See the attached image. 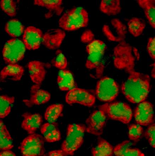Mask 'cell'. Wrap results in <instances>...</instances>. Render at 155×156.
Masks as SVG:
<instances>
[{"label":"cell","instance_id":"cell-1","mask_svg":"<svg viewBox=\"0 0 155 156\" xmlns=\"http://www.w3.org/2000/svg\"><path fill=\"white\" fill-rule=\"evenodd\" d=\"M129 74L127 79L122 86L123 94L132 103H139L145 101L150 91L149 76L135 70Z\"/></svg>","mask_w":155,"mask_h":156},{"label":"cell","instance_id":"cell-2","mask_svg":"<svg viewBox=\"0 0 155 156\" xmlns=\"http://www.w3.org/2000/svg\"><path fill=\"white\" fill-rule=\"evenodd\" d=\"M107 47L103 41L94 40L86 47L87 53L85 66L90 70H95L96 76L99 78L102 76L105 69L104 58Z\"/></svg>","mask_w":155,"mask_h":156},{"label":"cell","instance_id":"cell-3","mask_svg":"<svg viewBox=\"0 0 155 156\" xmlns=\"http://www.w3.org/2000/svg\"><path fill=\"white\" fill-rule=\"evenodd\" d=\"M89 15L82 7H75L63 15L58 24L60 28L68 31H72L84 28L88 25Z\"/></svg>","mask_w":155,"mask_h":156},{"label":"cell","instance_id":"cell-4","mask_svg":"<svg viewBox=\"0 0 155 156\" xmlns=\"http://www.w3.org/2000/svg\"><path fill=\"white\" fill-rule=\"evenodd\" d=\"M134 49V48L124 41L119 43L114 48V64L117 69L124 70L128 73L135 70V60L137 58L133 54Z\"/></svg>","mask_w":155,"mask_h":156},{"label":"cell","instance_id":"cell-5","mask_svg":"<svg viewBox=\"0 0 155 156\" xmlns=\"http://www.w3.org/2000/svg\"><path fill=\"white\" fill-rule=\"evenodd\" d=\"M86 126L84 124H69L67 127L66 139L63 142L61 150L65 156H73L84 142Z\"/></svg>","mask_w":155,"mask_h":156},{"label":"cell","instance_id":"cell-6","mask_svg":"<svg viewBox=\"0 0 155 156\" xmlns=\"http://www.w3.org/2000/svg\"><path fill=\"white\" fill-rule=\"evenodd\" d=\"M109 119L127 124L131 121L132 112L130 106L121 102L107 103L98 107Z\"/></svg>","mask_w":155,"mask_h":156},{"label":"cell","instance_id":"cell-7","mask_svg":"<svg viewBox=\"0 0 155 156\" xmlns=\"http://www.w3.org/2000/svg\"><path fill=\"white\" fill-rule=\"evenodd\" d=\"M119 90L118 84L115 80L105 76L101 78L97 82L96 94L100 101L109 103L118 96Z\"/></svg>","mask_w":155,"mask_h":156},{"label":"cell","instance_id":"cell-8","mask_svg":"<svg viewBox=\"0 0 155 156\" xmlns=\"http://www.w3.org/2000/svg\"><path fill=\"white\" fill-rule=\"evenodd\" d=\"M26 49L21 40L17 38L9 40L4 45L2 51L4 62L8 64H17L24 59Z\"/></svg>","mask_w":155,"mask_h":156},{"label":"cell","instance_id":"cell-9","mask_svg":"<svg viewBox=\"0 0 155 156\" xmlns=\"http://www.w3.org/2000/svg\"><path fill=\"white\" fill-rule=\"evenodd\" d=\"M44 139L41 135L33 133L21 143L19 149L23 156H42L45 152Z\"/></svg>","mask_w":155,"mask_h":156},{"label":"cell","instance_id":"cell-10","mask_svg":"<svg viewBox=\"0 0 155 156\" xmlns=\"http://www.w3.org/2000/svg\"><path fill=\"white\" fill-rule=\"evenodd\" d=\"M102 30L109 41L119 43L124 41L127 34L126 26L117 18L112 19L109 23L105 24Z\"/></svg>","mask_w":155,"mask_h":156},{"label":"cell","instance_id":"cell-11","mask_svg":"<svg viewBox=\"0 0 155 156\" xmlns=\"http://www.w3.org/2000/svg\"><path fill=\"white\" fill-rule=\"evenodd\" d=\"M65 99L67 103L69 105L79 104L90 107L95 104L96 98L88 91L76 87L67 92Z\"/></svg>","mask_w":155,"mask_h":156},{"label":"cell","instance_id":"cell-12","mask_svg":"<svg viewBox=\"0 0 155 156\" xmlns=\"http://www.w3.org/2000/svg\"><path fill=\"white\" fill-rule=\"evenodd\" d=\"M107 117L106 115L102 111H94L86 120V131L96 136L101 135Z\"/></svg>","mask_w":155,"mask_h":156},{"label":"cell","instance_id":"cell-13","mask_svg":"<svg viewBox=\"0 0 155 156\" xmlns=\"http://www.w3.org/2000/svg\"><path fill=\"white\" fill-rule=\"evenodd\" d=\"M136 123L140 126H147L154 121L153 107L147 101L140 102L137 106L134 113Z\"/></svg>","mask_w":155,"mask_h":156},{"label":"cell","instance_id":"cell-14","mask_svg":"<svg viewBox=\"0 0 155 156\" xmlns=\"http://www.w3.org/2000/svg\"><path fill=\"white\" fill-rule=\"evenodd\" d=\"M51 97L48 91L41 89L40 85L35 84L31 87L29 99L24 100L23 102L26 106L31 108L47 103L50 100Z\"/></svg>","mask_w":155,"mask_h":156},{"label":"cell","instance_id":"cell-15","mask_svg":"<svg viewBox=\"0 0 155 156\" xmlns=\"http://www.w3.org/2000/svg\"><path fill=\"white\" fill-rule=\"evenodd\" d=\"M43 35L42 31L39 28L32 26L27 27L23 37V42L27 49L34 50L39 49Z\"/></svg>","mask_w":155,"mask_h":156},{"label":"cell","instance_id":"cell-16","mask_svg":"<svg viewBox=\"0 0 155 156\" xmlns=\"http://www.w3.org/2000/svg\"><path fill=\"white\" fill-rule=\"evenodd\" d=\"M66 35L64 31L60 29H51L43 35L42 44L49 50L57 49L61 45Z\"/></svg>","mask_w":155,"mask_h":156},{"label":"cell","instance_id":"cell-17","mask_svg":"<svg viewBox=\"0 0 155 156\" xmlns=\"http://www.w3.org/2000/svg\"><path fill=\"white\" fill-rule=\"evenodd\" d=\"M47 64L38 61L29 62L28 68L29 74L33 83L40 85L43 81L46 74Z\"/></svg>","mask_w":155,"mask_h":156},{"label":"cell","instance_id":"cell-18","mask_svg":"<svg viewBox=\"0 0 155 156\" xmlns=\"http://www.w3.org/2000/svg\"><path fill=\"white\" fill-rule=\"evenodd\" d=\"M22 116L24 119L21 127L30 134L35 133L43 122L42 115L39 113L26 112L22 115Z\"/></svg>","mask_w":155,"mask_h":156},{"label":"cell","instance_id":"cell-19","mask_svg":"<svg viewBox=\"0 0 155 156\" xmlns=\"http://www.w3.org/2000/svg\"><path fill=\"white\" fill-rule=\"evenodd\" d=\"M23 67L17 64H9L2 69L0 73V80L2 82L10 80L19 81L24 73Z\"/></svg>","mask_w":155,"mask_h":156},{"label":"cell","instance_id":"cell-20","mask_svg":"<svg viewBox=\"0 0 155 156\" xmlns=\"http://www.w3.org/2000/svg\"><path fill=\"white\" fill-rule=\"evenodd\" d=\"M62 4V0H35L34 1L35 5L46 8L49 10L48 13L45 15L47 19L51 17L54 14L58 16L61 15L64 10Z\"/></svg>","mask_w":155,"mask_h":156},{"label":"cell","instance_id":"cell-21","mask_svg":"<svg viewBox=\"0 0 155 156\" xmlns=\"http://www.w3.org/2000/svg\"><path fill=\"white\" fill-rule=\"evenodd\" d=\"M45 141L48 143H53L60 141L61 133L57 122H48L44 124L40 129Z\"/></svg>","mask_w":155,"mask_h":156},{"label":"cell","instance_id":"cell-22","mask_svg":"<svg viewBox=\"0 0 155 156\" xmlns=\"http://www.w3.org/2000/svg\"><path fill=\"white\" fill-rule=\"evenodd\" d=\"M57 82L60 90L62 91H69L77 86L72 73L68 70L59 71Z\"/></svg>","mask_w":155,"mask_h":156},{"label":"cell","instance_id":"cell-23","mask_svg":"<svg viewBox=\"0 0 155 156\" xmlns=\"http://www.w3.org/2000/svg\"><path fill=\"white\" fill-rule=\"evenodd\" d=\"M129 141H124L119 144L114 148V154L116 156H145L140 149L132 147Z\"/></svg>","mask_w":155,"mask_h":156},{"label":"cell","instance_id":"cell-24","mask_svg":"<svg viewBox=\"0 0 155 156\" xmlns=\"http://www.w3.org/2000/svg\"><path fill=\"white\" fill-rule=\"evenodd\" d=\"M93 156H113L114 148L109 142L98 137L97 145L92 149Z\"/></svg>","mask_w":155,"mask_h":156},{"label":"cell","instance_id":"cell-25","mask_svg":"<svg viewBox=\"0 0 155 156\" xmlns=\"http://www.w3.org/2000/svg\"><path fill=\"white\" fill-rule=\"evenodd\" d=\"M137 1L144 12L150 25L155 29V0H138Z\"/></svg>","mask_w":155,"mask_h":156},{"label":"cell","instance_id":"cell-26","mask_svg":"<svg viewBox=\"0 0 155 156\" xmlns=\"http://www.w3.org/2000/svg\"><path fill=\"white\" fill-rule=\"evenodd\" d=\"M101 12L108 16H116L120 14L121 8L120 0H102L101 1Z\"/></svg>","mask_w":155,"mask_h":156},{"label":"cell","instance_id":"cell-27","mask_svg":"<svg viewBox=\"0 0 155 156\" xmlns=\"http://www.w3.org/2000/svg\"><path fill=\"white\" fill-rule=\"evenodd\" d=\"M13 139L3 121H0V149L10 150L13 148Z\"/></svg>","mask_w":155,"mask_h":156},{"label":"cell","instance_id":"cell-28","mask_svg":"<svg viewBox=\"0 0 155 156\" xmlns=\"http://www.w3.org/2000/svg\"><path fill=\"white\" fill-rule=\"evenodd\" d=\"M129 32L135 37H138L142 34L146 28V23L142 19L132 18L127 23Z\"/></svg>","mask_w":155,"mask_h":156},{"label":"cell","instance_id":"cell-29","mask_svg":"<svg viewBox=\"0 0 155 156\" xmlns=\"http://www.w3.org/2000/svg\"><path fill=\"white\" fill-rule=\"evenodd\" d=\"M24 26L18 20L13 19L7 22L5 26V30L7 33L13 37H17L23 33Z\"/></svg>","mask_w":155,"mask_h":156},{"label":"cell","instance_id":"cell-30","mask_svg":"<svg viewBox=\"0 0 155 156\" xmlns=\"http://www.w3.org/2000/svg\"><path fill=\"white\" fill-rule=\"evenodd\" d=\"M63 108L62 104H54L49 106L45 112V119L50 123L55 122L61 115Z\"/></svg>","mask_w":155,"mask_h":156},{"label":"cell","instance_id":"cell-31","mask_svg":"<svg viewBox=\"0 0 155 156\" xmlns=\"http://www.w3.org/2000/svg\"><path fill=\"white\" fill-rule=\"evenodd\" d=\"M15 101V98L6 95L0 97V118L4 119L9 114L13 105Z\"/></svg>","mask_w":155,"mask_h":156},{"label":"cell","instance_id":"cell-32","mask_svg":"<svg viewBox=\"0 0 155 156\" xmlns=\"http://www.w3.org/2000/svg\"><path fill=\"white\" fill-rule=\"evenodd\" d=\"M1 6L2 10L10 17H14L17 14V4L12 0H2Z\"/></svg>","mask_w":155,"mask_h":156},{"label":"cell","instance_id":"cell-33","mask_svg":"<svg viewBox=\"0 0 155 156\" xmlns=\"http://www.w3.org/2000/svg\"><path fill=\"white\" fill-rule=\"evenodd\" d=\"M51 63L56 68L60 70H65L67 66V61L66 57L60 50L56 51L55 56L52 60Z\"/></svg>","mask_w":155,"mask_h":156},{"label":"cell","instance_id":"cell-34","mask_svg":"<svg viewBox=\"0 0 155 156\" xmlns=\"http://www.w3.org/2000/svg\"><path fill=\"white\" fill-rule=\"evenodd\" d=\"M143 132V129L140 125L132 124L129 127L128 136L132 141L137 142L139 141Z\"/></svg>","mask_w":155,"mask_h":156},{"label":"cell","instance_id":"cell-35","mask_svg":"<svg viewBox=\"0 0 155 156\" xmlns=\"http://www.w3.org/2000/svg\"><path fill=\"white\" fill-rule=\"evenodd\" d=\"M144 136L150 145L155 149V124L148 127L145 131Z\"/></svg>","mask_w":155,"mask_h":156},{"label":"cell","instance_id":"cell-36","mask_svg":"<svg viewBox=\"0 0 155 156\" xmlns=\"http://www.w3.org/2000/svg\"><path fill=\"white\" fill-rule=\"evenodd\" d=\"M95 35L90 30H87L83 33L81 37V41L84 44H89L94 41Z\"/></svg>","mask_w":155,"mask_h":156},{"label":"cell","instance_id":"cell-37","mask_svg":"<svg viewBox=\"0 0 155 156\" xmlns=\"http://www.w3.org/2000/svg\"><path fill=\"white\" fill-rule=\"evenodd\" d=\"M147 48L150 57L155 61V37H150L149 39Z\"/></svg>","mask_w":155,"mask_h":156},{"label":"cell","instance_id":"cell-38","mask_svg":"<svg viewBox=\"0 0 155 156\" xmlns=\"http://www.w3.org/2000/svg\"><path fill=\"white\" fill-rule=\"evenodd\" d=\"M44 156H65V155L62 150H57L49 151Z\"/></svg>","mask_w":155,"mask_h":156},{"label":"cell","instance_id":"cell-39","mask_svg":"<svg viewBox=\"0 0 155 156\" xmlns=\"http://www.w3.org/2000/svg\"><path fill=\"white\" fill-rule=\"evenodd\" d=\"M0 156H16L15 154L10 150L2 151Z\"/></svg>","mask_w":155,"mask_h":156},{"label":"cell","instance_id":"cell-40","mask_svg":"<svg viewBox=\"0 0 155 156\" xmlns=\"http://www.w3.org/2000/svg\"><path fill=\"white\" fill-rule=\"evenodd\" d=\"M153 68L151 72V76L152 77L155 79V62L152 65Z\"/></svg>","mask_w":155,"mask_h":156}]
</instances>
